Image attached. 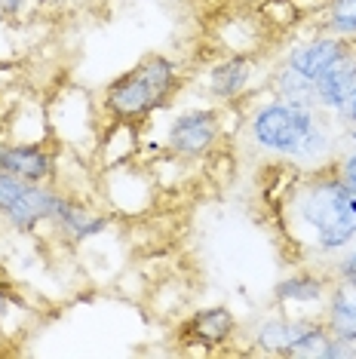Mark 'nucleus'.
<instances>
[{
    "label": "nucleus",
    "mask_w": 356,
    "mask_h": 359,
    "mask_svg": "<svg viewBox=\"0 0 356 359\" xmlns=\"http://www.w3.org/2000/svg\"><path fill=\"white\" fill-rule=\"evenodd\" d=\"M282 236L320 258L341 255L356 240V194L341 182L335 160L320 169H301L277 203Z\"/></svg>",
    "instance_id": "obj_1"
},
{
    "label": "nucleus",
    "mask_w": 356,
    "mask_h": 359,
    "mask_svg": "<svg viewBox=\"0 0 356 359\" xmlns=\"http://www.w3.org/2000/svg\"><path fill=\"white\" fill-rule=\"evenodd\" d=\"M249 138L258 151L292 163L298 169H320L331 163L341 135L331 133L320 108H304L282 99L258 104L249 117Z\"/></svg>",
    "instance_id": "obj_2"
},
{
    "label": "nucleus",
    "mask_w": 356,
    "mask_h": 359,
    "mask_svg": "<svg viewBox=\"0 0 356 359\" xmlns=\"http://www.w3.org/2000/svg\"><path fill=\"white\" fill-rule=\"evenodd\" d=\"M182 86V68L175 59L163 53H151L129 68L126 74L114 77L104 86L102 111L114 123H135L142 126L148 117L163 111L169 102L178 95Z\"/></svg>",
    "instance_id": "obj_3"
},
{
    "label": "nucleus",
    "mask_w": 356,
    "mask_h": 359,
    "mask_svg": "<svg viewBox=\"0 0 356 359\" xmlns=\"http://www.w3.org/2000/svg\"><path fill=\"white\" fill-rule=\"evenodd\" d=\"M331 332L322 316H267L258 323L252 347L267 356H301V359H322Z\"/></svg>",
    "instance_id": "obj_4"
},
{
    "label": "nucleus",
    "mask_w": 356,
    "mask_h": 359,
    "mask_svg": "<svg viewBox=\"0 0 356 359\" xmlns=\"http://www.w3.org/2000/svg\"><path fill=\"white\" fill-rule=\"evenodd\" d=\"M62 191L25 182V178L0 169V218L15 231L34 233L40 224H46L53 218Z\"/></svg>",
    "instance_id": "obj_5"
},
{
    "label": "nucleus",
    "mask_w": 356,
    "mask_h": 359,
    "mask_svg": "<svg viewBox=\"0 0 356 359\" xmlns=\"http://www.w3.org/2000/svg\"><path fill=\"white\" fill-rule=\"evenodd\" d=\"M221 138V117L212 108H193L172 117L166 129V151L182 160H197L215 151Z\"/></svg>",
    "instance_id": "obj_6"
},
{
    "label": "nucleus",
    "mask_w": 356,
    "mask_h": 359,
    "mask_svg": "<svg viewBox=\"0 0 356 359\" xmlns=\"http://www.w3.org/2000/svg\"><path fill=\"white\" fill-rule=\"evenodd\" d=\"M237 334V316L231 307L212 304V307H200L191 316H184L178 325V344L200 347V350H218L224 344H231Z\"/></svg>",
    "instance_id": "obj_7"
},
{
    "label": "nucleus",
    "mask_w": 356,
    "mask_h": 359,
    "mask_svg": "<svg viewBox=\"0 0 356 359\" xmlns=\"http://www.w3.org/2000/svg\"><path fill=\"white\" fill-rule=\"evenodd\" d=\"M353 50H356L353 40L335 37V34H329V31H322V34L310 37V40H304V43H295L292 50L286 53L282 65H286V68H292V71H298L301 77H307V80H313V83H317V80L326 74L331 65L341 62L344 55H350Z\"/></svg>",
    "instance_id": "obj_8"
},
{
    "label": "nucleus",
    "mask_w": 356,
    "mask_h": 359,
    "mask_svg": "<svg viewBox=\"0 0 356 359\" xmlns=\"http://www.w3.org/2000/svg\"><path fill=\"white\" fill-rule=\"evenodd\" d=\"M258 71L255 55L249 53H228L224 59L209 65L206 71V95L215 102H240L252 86V77Z\"/></svg>",
    "instance_id": "obj_9"
},
{
    "label": "nucleus",
    "mask_w": 356,
    "mask_h": 359,
    "mask_svg": "<svg viewBox=\"0 0 356 359\" xmlns=\"http://www.w3.org/2000/svg\"><path fill=\"white\" fill-rule=\"evenodd\" d=\"M0 169L25 182L46 184L55 178V154L43 142H0Z\"/></svg>",
    "instance_id": "obj_10"
},
{
    "label": "nucleus",
    "mask_w": 356,
    "mask_h": 359,
    "mask_svg": "<svg viewBox=\"0 0 356 359\" xmlns=\"http://www.w3.org/2000/svg\"><path fill=\"white\" fill-rule=\"evenodd\" d=\"M331 273H320L313 267H301V271L282 276L273 285V301L280 307H322V301L329 295Z\"/></svg>",
    "instance_id": "obj_11"
},
{
    "label": "nucleus",
    "mask_w": 356,
    "mask_h": 359,
    "mask_svg": "<svg viewBox=\"0 0 356 359\" xmlns=\"http://www.w3.org/2000/svg\"><path fill=\"white\" fill-rule=\"evenodd\" d=\"M50 224L59 231L64 240H74V243H86V240H95L99 233L108 231L111 224V215H104V212H95L83 206V203L71 200L62 194L59 206H55Z\"/></svg>",
    "instance_id": "obj_12"
},
{
    "label": "nucleus",
    "mask_w": 356,
    "mask_h": 359,
    "mask_svg": "<svg viewBox=\"0 0 356 359\" xmlns=\"http://www.w3.org/2000/svg\"><path fill=\"white\" fill-rule=\"evenodd\" d=\"M356 89V50L335 62L331 68L317 80V108L326 111L329 117H341L347 102Z\"/></svg>",
    "instance_id": "obj_13"
},
{
    "label": "nucleus",
    "mask_w": 356,
    "mask_h": 359,
    "mask_svg": "<svg viewBox=\"0 0 356 359\" xmlns=\"http://www.w3.org/2000/svg\"><path fill=\"white\" fill-rule=\"evenodd\" d=\"M322 323L329 332H356V285L331 280L329 295L322 301Z\"/></svg>",
    "instance_id": "obj_14"
},
{
    "label": "nucleus",
    "mask_w": 356,
    "mask_h": 359,
    "mask_svg": "<svg viewBox=\"0 0 356 359\" xmlns=\"http://www.w3.org/2000/svg\"><path fill=\"white\" fill-rule=\"evenodd\" d=\"M273 99L304 104V108H317V83L301 77L298 71L286 68V65H280L273 71Z\"/></svg>",
    "instance_id": "obj_15"
},
{
    "label": "nucleus",
    "mask_w": 356,
    "mask_h": 359,
    "mask_svg": "<svg viewBox=\"0 0 356 359\" xmlns=\"http://www.w3.org/2000/svg\"><path fill=\"white\" fill-rule=\"evenodd\" d=\"M326 31L356 40V0H326Z\"/></svg>",
    "instance_id": "obj_16"
},
{
    "label": "nucleus",
    "mask_w": 356,
    "mask_h": 359,
    "mask_svg": "<svg viewBox=\"0 0 356 359\" xmlns=\"http://www.w3.org/2000/svg\"><path fill=\"white\" fill-rule=\"evenodd\" d=\"M331 280H341V283H353L356 285V246L344 249V255L329 267Z\"/></svg>",
    "instance_id": "obj_17"
},
{
    "label": "nucleus",
    "mask_w": 356,
    "mask_h": 359,
    "mask_svg": "<svg viewBox=\"0 0 356 359\" xmlns=\"http://www.w3.org/2000/svg\"><path fill=\"white\" fill-rule=\"evenodd\" d=\"M335 169H338V175H341V182L356 194V148L353 144L335 157Z\"/></svg>",
    "instance_id": "obj_18"
},
{
    "label": "nucleus",
    "mask_w": 356,
    "mask_h": 359,
    "mask_svg": "<svg viewBox=\"0 0 356 359\" xmlns=\"http://www.w3.org/2000/svg\"><path fill=\"white\" fill-rule=\"evenodd\" d=\"M25 10H28V0H0V13H4V19H19Z\"/></svg>",
    "instance_id": "obj_19"
},
{
    "label": "nucleus",
    "mask_w": 356,
    "mask_h": 359,
    "mask_svg": "<svg viewBox=\"0 0 356 359\" xmlns=\"http://www.w3.org/2000/svg\"><path fill=\"white\" fill-rule=\"evenodd\" d=\"M13 304H19V301H15V295H13L10 289H6V285H0V323H4V316L13 310Z\"/></svg>",
    "instance_id": "obj_20"
},
{
    "label": "nucleus",
    "mask_w": 356,
    "mask_h": 359,
    "mask_svg": "<svg viewBox=\"0 0 356 359\" xmlns=\"http://www.w3.org/2000/svg\"><path fill=\"white\" fill-rule=\"evenodd\" d=\"M338 120H341V126H356V89H353L350 102H347V108H344V114Z\"/></svg>",
    "instance_id": "obj_21"
},
{
    "label": "nucleus",
    "mask_w": 356,
    "mask_h": 359,
    "mask_svg": "<svg viewBox=\"0 0 356 359\" xmlns=\"http://www.w3.org/2000/svg\"><path fill=\"white\" fill-rule=\"evenodd\" d=\"M341 142H347V144H353V148H356V126H344Z\"/></svg>",
    "instance_id": "obj_22"
},
{
    "label": "nucleus",
    "mask_w": 356,
    "mask_h": 359,
    "mask_svg": "<svg viewBox=\"0 0 356 359\" xmlns=\"http://www.w3.org/2000/svg\"><path fill=\"white\" fill-rule=\"evenodd\" d=\"M6 25V19H4V13H0V28H4Z\"/></svg>",
    "instance_id": "obj_23"
},
{
    "label": "nucleus",
    "mask_w": 356,
    "mask_h": 359,
    "mask_svg": "<svg viewBox=\"0 0 356 359\" xmlns=\"http://www.w3.org/2000/svg\"><path fill=\"white\" fill-rule=\"evenodd\" d=\"M353 43H356V40H353Z\"/></svg>",
    "instance_id": "obj_24"
}]
</instances>
